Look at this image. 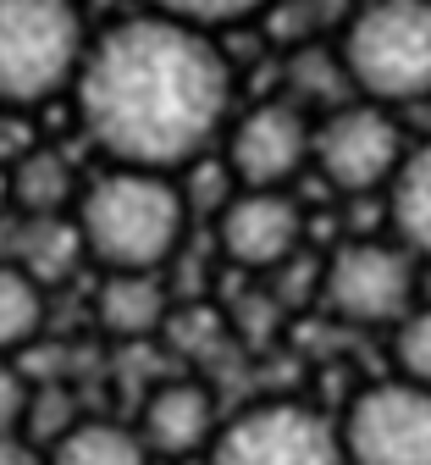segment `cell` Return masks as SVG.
I'll use <instances>...</instances> for the list:
<instances>
[{
	"label": "cell",
	"mask_w": 431,
	"mask_h": 465,
	"mask_svg": "<svg viewBox=\"0 0 431 465\" xmlns=\"http://www.w3.org/2000/svg\"><path fill=\"white\" fill-rule=\"evenodd\" d=\"M288 89H293V94H282V100H293L299 111H310V105L338 111V105H348V94H354L332 45H299V50L288 55Z\"/></svg>",
	"instance_id": "obj_17"
},
{
	"label": "cell",
	"mask_w": 431,
	"mask_h": 465,
	"mask_svg": "<svg viewBox=\"0 0 431 465\" xmlns=\"http://www.w3.org/2000/svg\"><path fill=\"white\" fill-rule=\"evenodd\" d=\"M216 393L194 377H171V382H155L139 404V443L150 460H194L211 449L216 438Z\"/></svg>",
	"instance_id": "obj_11"
},
{
	"label": "cell",
	"mask_w": 431,
	"mask_h": 465,
	"mask_svg": "<svg viewBox=\"0 0 431 465\" xmlns=\"http://www.w3.org/2000/svg\"><path fill=\"white\" fill-rule=\"evenodd\" d=\"M94 316L111 338L122 343H139V338H155L171 316V294L161 272H105L100 294H94Z\"/></svg>",
	"instance_id": "obj_12"
},
{
	"label": "cell",
	"mask_w": 431,
	"mask_h": 465,
	"mask_svg": "<svg viewBox=\"0 0 431 465\" xmlns=\"http://www.w3.org/2000/svg\"><path fill=\"white\" fill-rule=\"evenodd\" d=\"M150 17H166V23H182V28H232V23H250V17H266L271 0H144Z\"/></svg>",
	"instance_id": "obj_19"
},
{
	"label": "cell",
	"mask_w": 431,
	"mask_h": 465,
	"mask_svg": "<svg viewBox=\"0 0 431 465\" xmlns=\"http://www.w3.org/2000/svg\"><path fill=\"white\" fill-rule=\"evenodd\" d=\"M78 261H83V250H78V232H73V222H67V216L28 222V227H23V239H17V255H12V266H23L39 288L61 282Z\"/></svg>",
	"instance_id": "obj_16"
},
{
	"label": "cell",
	"mask_w": 431,
	"mask_h": 465,
	"mask_svg": "<svg viewBox=\"0 0 431 465\" xmlns=\"http://www.w3.org/2000/svg\"><path fill=\"white\" fill-rule=\"evenodd\" d=\"M28 393H34V382H28L6 355H0V438H17V432H23Z\"/></svg>",
	"instance_id": "obj_22"
},
{
	"label": "cell",
	"mask_w": 431,
	"mask_h": 465,
	"mask_svg": "<svg viewBox=\"0 0 431 465\" xmlns=\"http://www.w3.org/2000/svg\"><path fill=\"white\" fill-rule=\"evenodd\" d=\"M12 200H6V166H0V211H6Z\"/></svg>",
	"instance_id": "obj_24"
},
{
	"label": "cell",
	"mask_w": 431,
	"mask_h": 465,
	"mask_svg": "<svg viewBox=\"0 0 431 465\" xmlns=\"http://www.w3.org/2000/svg\"><path fill=\"white\" fill-rule=\"evenodd\" d=\"M393 361H398V382L431 388V305H415L393 327Z\"/></svg>",
	"instance_id": "obj_20"
},
{
	"label": "cell",
	"mask_w": 431,
	"mask_h": 465,
	"mask_svg": "<svg viewBox=\"0 0 431 465\" xmlns=\"http://www.w3.org/2000/svg\"><path fill=\"white\" fill-rule=\"evenodd\" d=\"M310 111L293 100H260L227 128V178L238 189H288L310 161Z\"/></svg>",
	"instance_id": "obj_9"
},
{
	"label": "cell",
	"mask_w": 431,
	"mask_h": 465,
	"mask_svg": "<svg viewBox=\"0 0 431 465\" xmlns=\"http://www.w3.org/2000/svg\"><path fill=\"white\" fill-rule=\"evenodd\" d=\"M348 465H431V388L371 382L338 421Z\"/></svg>",
	"instance_id": "obj_8"
},
{
	"label": "cell",
	"mask_w": 431,
	"mask_h": 465,
	"mask_svg": "<svg viewBox=\"0 0 431 465\" xmlns=\"http://www.w3.org/2000/svg\"><path fill=\"white\" fill-rule=\"evenodd\" d=\"M6 200H12L28 222L61 216V211L78 200L73 161H67V155H55V150H28L17 166H6Z\"/></svg>",
	"instance_id": "obj_14"
},
{
	"label": "cell",
	"mask_w": 431,
	"mask_h": 465,
	"mask_svg": "<svg viewBox=\"0 0 431 465\" xmlns=\"http://www.w3.org/2000/svg\"><path fill=\"white\" fill-rule=\"evenodd\" d=\"M216 244L243 272H282L304 244V211L288 189H238L216 211Z\"/></svg>",
	"instance_id": "obj_10"
},
{
	"label": "cell",
	"mask_w": 431,
	"mask_h": 465,
	"mask_svg": "<svg viewBox=\"0 0 431 465\" xmlns=\"http://www.w3.org/2000/svg\"><path fill=\"white\" fill-rule=\"evenodd\" d=\"M0 465H44L28 443H17V438H0Z\"/></svg>",
	"instance_id": "obj_23"
},
{
	"label": "cell",
	"mask_w": 431,
	"mask_h": 465,
	"mask_svg": "<svg viewBox=\"0 0 431 465\" xmlns=\"http://www.w3.org/2000/svg\"><path fill=\"white\" fill-rule=\"evenodd\" d=\"M39 327H44V288L23 266L0 261V355L34 343Z\"/></svg>",
	"instance_id": "obj_18"
},
{
	"label": "cell",
	"mask_w": 431,
	"mask_h": 465,
	"mask_svg": "<svg viewBox=\"0 0 431 465\" xmlns=\"http://www.w3.org/2000/svg\"><path fill=\"white\" fill-rule=\"evenodd\" d=\"M83 50L78 0H0V105L34 111L73 89Z\"/></svg>",
	"instance_id": "obj_4"
},
{
	"label": "cell",
	"mask_w": 431,
	"mask_h": 465,
	"mask_svg": "<svg viewBox=\"0 0 431 465\" xmlns=\"http://www.w3.org/2000/svg\"><path fill=\"white\" fill-rule=\"evenodd\" d=\"M205 465H348L338 427L299 399H260L216 427Z\"/></svg>",
	"instance_id": "obj_5"
},
{
	"label": "cell",
	"mask_w": 431,
	"mask_h": 465,
	"mask_svg": "<svg viewBox=\"0 0 431 465\" xmlns=\"http://www.w3.org/2000/svg\"><path fill=\"white\" fill-rule=\"evenodd\" d=\"M44 465H155L139 443L133 427H122V421H94V416H78V427H67Z\"/></svg>",
	"instance_id": "obj_15"
},
{
	"label": "cell",
	"mask_w": 431,
	"mask_h": 465,
	"mask_svg": "<svg viewBox=\"0 0 431 465\" xmlns=\"http://www.w3.org/2000/svg\"><path fill=\"white\" fill-rule=\"evenodd\" d=\"M338 62L365 105L431 100V0H359L343 23Z\"/></svg>",
	"instance_id": "obj_3"
},
{
	"label": "cell",
	"mask_w": 431,
	"mask_h": 465,
	"mask_svg": "<svg viewBox=\"0 0 431 465\" xmlns=\"http://www.w3.org/2000/svg\"><path fill=\"white\" fill-rule=\"evenodd\" d=\"M409 144H404V128L398 116L382 111V105H365V100H348L338 111H327L321 123L310 128V161L327 178L332 194H377L393 183V172L404 166Z\"/></svg>",
	"instance_id": "obj_6"
},
{
	"label": "cell",
	"mask_w": 431,
	"mask_h": 465,
	"mask_svg": "<svg viewBox=\"0 0 431 465\" xmlns=\"http://www.w3.org/2000/svg\"><path fill=\"white\" fill-rule=\"evenodd\" d=\"M78 123L111 166L177 172L205 161L232 111V67L211 34L166 17H122L89 39L73 78Z\"/></svg>",
	"instance_id": "obj_1"
},
{
	"label": "cell",
	"mask_w": 431,
	"mask_h": 465,
	"mask_svg": "<svg viewBox=\"0 0 431 465\" xmlns=\"http://www.w3.org/2000/svg\"><path fill=\"white\" fill-rule=\"evenodd\" d=\"M420 266L387 239H348L321 266V300L348 327H398L415 311Z\"/></svg>",
	"instance_id": "obj_7"
},
{
	"label": "cell",
	"mask_w": 431,
	"mask_h": 465,
	"mask_svg": "<svg viewBox=\"0 0 431 465\" xmlns=\"http://www.w3.org/2000/svg\"><path fill=\"white\" fill-rule=\"evenodd\" d=\"M67 427H78V411H73V399H67V388H34L28 393V416H23V432H34V438H44V443H55Z\"/></svg>",
	"instance_id": "obj_21"
},
{
	"label": "cell",
	"mask_w": 431,
	"mask_h": 465,
	"mask_svg": "<svg viewBox=\"0 0 431 465\" xmlns=\"http://www.w3.org/2000/svg\"><path fill=\"white\" fill-rule=\"evenodd\" d=\"M387 216L398 232V250L420 266H431V139L404 155V166L387 183Z\"/></svg>",
	"instance_id": "obj_13"
},
{
	"label": "cell",
	"mask_w": 431,
	"mask_h": 465,
	"mask_svg": "<svg viewBox=\"0 0 431 465\" xmlns=\"http://www.w3.org/2000/svg\"><path fill=\"white\" fill-rule=\"evenodd\" d=\"M78 250L105 272H161L189 232V205L161 172L111 166L73 200Z\"/></svg>",
	"instance_id": "obj_2"
}]
</instances>
